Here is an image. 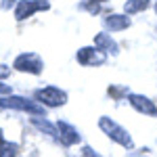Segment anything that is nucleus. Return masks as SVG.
Masks as SVG:
<instances>
[{
	"label": "nucleus",
	"instance_id": "nucleus-1",
	"mask_svg": "<svg viewBox=\"0 0 157 157\" xmlns=\"http://www.w3.org/2000/svg\"><path fill=\"white\" fill-rule=\"evenodd\" d=\"M98 126L103 128V132L107 134L109 138H113L115 143L124 145L126 149H132V138H130L128 130H124L120 124H115V121H113V120H109V117H101Z\"/></svg>",
	"mask_w": 157,
	"mask_h": 157
},
{
	"label": "nucleus",
	"instance_id": "nucleus-2",
	"mask_svg": "<svg viewBox=\"0 0 157 157\" xmlns=\"http://www.w3.org/2000/svg\"><path fill=\"white\" fill-rule=\"evenodd\" d=\"M0 107H11V109H23V111H29L34 115H44V109L27 101V98H21V97H11V98H0Z\"/></svg>",
	"mask_w": 157,
	"mask_h": 157
},
{
	"label": "nucleus",
	"instance_id": "nucleus-3",
	"mask_svg": "<svg viewBox=\"0 0 157 157\" xmlns=\"http://www.w3.org/2000/svg\"><path fill=\"white\" fill-rule=\"evenodd\" d=\"M36 98L40 101V103H44L46 107H59V105H63V103L67 101L65 92L59 90V88H52V86H50V88H42V90H38Z\"/></svg>",
	"mask_w": 157,
	"mask_h": 157
},
{
	"label": "nucleus",
	"instance_id": "nucleus-4",
	"mask_svg": "<svg viewBox=\"0 0 157 157\" xmlns=\"http://www.w3.org/2000/svg\"><path fill=\"white\" fill-rule=\"evenodd\" d=\"M15 67L19 71H29V73H40L42 71V63L36 55H21L15 61Z\"/></svg>",
	"mask_w": 157,
	"mask_h": 157
},
{
	"label": "nucleus",
	"instance_id": "nucleus-5",
	"mask_svg": "<svg viewBox=\"0 0 157 157\" xmlns=\"http://www.w3.org/2000/svg\"><path fill=\"white\" fill-rule=\"evenodd\" d=\"M78 59L82 61L84 65H101V63H105L107 55H105L101 48H84L80 55H78Z\"/></svg>",
	"mask_w": 157,
	"mask_h": 157
},
{
	"label": "nucleus",
	"instance_id": "nucleus-6",
	"mask_svg": "<svg viewBox=\"0 0 157 157\" xmlns=\"http://www.w3.org/2000/svg\"><path fill=\"white\" fill-rule=\"evenodd\" d=\"M130 103H132L134 109H138L140 113H147V115H157V107L149 101L147 97H140V94H132L130 97Z\"/></svg>",
	"mask_w": 157,
	"mask_h": 157
},
{
	"label": "nucleus",
	"instance_id": "nucleus-7",
	"mask_svg": "<svg viewBox=\"0 0 157 157\" xmlns=\"http://www.w3.org/2000/svg\"><path fill=\"white\" fill-rule=\"evenodd\" d=\"M59 138H61L63 145H73V143L80 140V134L75 132V128H71L69 124L59 121Z\"/></svg>",
	"mask_w": 157,
	"mask_h": 157
},
{
	"label": "nucleus",
	"instance_id": "nucleus-8",
	"mask_svg": "<svg viewBox=\"0 0 157 157\" xmlns=\"http://www.w3.org/2000/svg\"><path fill=\"white\" fill-rule=\"evenodd\" d=\"M105 23L107 27H111L113 32H120V29H126L128 25H130V19H128V15H111L105 19Z\"/></svg>",
	"mask_w": 157,
	"mask_h": 157
},
{
	"label": "nucleus",
	"instance_id": "nucleus-9",
	"mask_svg": "<svg viewBox=\"0 0 157 157\" xmlns=\"http://www.w3.org/2000/svg\"><path fill=\"white\" fill-rule=\"evenodd\" d=\"M36 9H46V2H32V0L27 2L25 0V2H21V6L17 9V17L23 19L25 15H32V11H36Z\"/></svg>",
	"mask_w": 157,
	"mask_h": 157
},
{
	"label": "nucleus",
	"instance_id": "nucleus-10",
	"mask_svg": "<svg viewBox=\"0 0 157 157\" xmlns=\"http://www.w3.org/2000/svg\"><path fill=\"white\" fill-rule=\"evenodd\" d=\"M149 6V0H128L126 2V13H138Z\"/></svg>",
	"mask_w": 157,
	"mask_h": 157
},
{
	"label": "nucleus",
	"instance_id": "nucleus-11",
	"mask_svg": "<svg viewBox=\"0 0 157 157\" xmlns=\"http://www.w3.org/2000/svg\"><path fill=\"white\" fill-rule=\"evenodd\" d=\"M9 71H11L9 67H0V78H4V75H9Z\"/></svg>",
	"mask_w": 157,
	"mask_h": 157
},
{
	"label": "nucleus",
	"instance_id": "nucleus-12",
	"mask_svg": "<svg viewBox=\"0 0 157 157\" xmlns=\"http://www.w3.org/2000/svg\"><path fill=\"white\" fill-rule=\"evenodd\" d=\"M0 92H11V88H9V86H4V84H0Z\"/></svg>",
	"mask_w": 157,
	"mask_h": 157
}]
</instances>
